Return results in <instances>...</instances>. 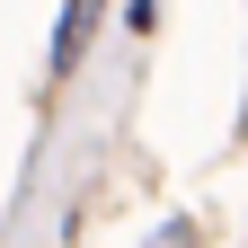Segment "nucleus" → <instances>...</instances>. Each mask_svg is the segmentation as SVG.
<instances>
[{
    "instance_id": "obj_1",
    "label": "nucleus",
    "mask_w": 248,
    "mask_h": 248,
    "mask_svg": "<svg viewBox=\"0 0 248 248\" xmlns=\"http://www.w3.org/2000/svg\"><path fill=\"white\" fill-rule=\"evenodd\" d=\"M89 18H98V0H71V18H62V36H53V62H62V71L89 53Z\"/></svg>"
}]
</instances>
